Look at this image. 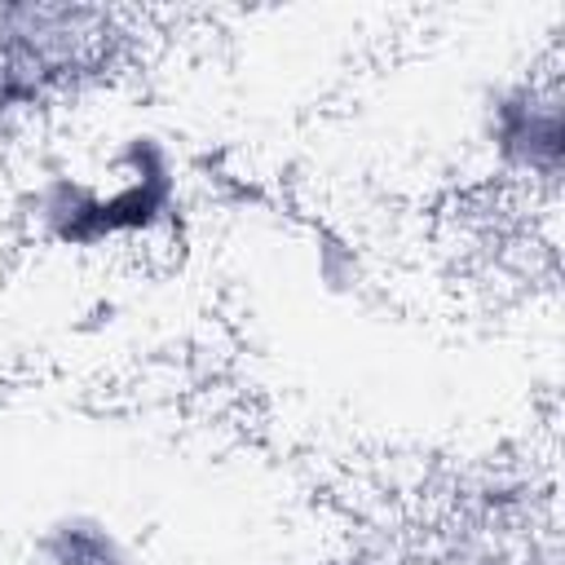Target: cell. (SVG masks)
I'll return each mask as SVG.
<instances>
[{"label":"cell","mask_w":565,"mask_h":565,"mask_svg":"<svg viewBox=\"0 0 565 565\" xmlns=\"http://www.w3.org/2000/svg\"><path fill=\"white\" fill-rule=\"evenodd\" d=\"M18 565H141L132 539L102 512L66 508L31 530Z\"/></svg>","instance_id":"4"},{"label":"cell","mask_w":565,"mask_h":565,"mask_svg":"<svg viewBox=\"0 0 565 565\" xmlns=\"http://www.w3.org/2000/svg\"><path fill=\"white\" fill-rule=\"evenodd\" d=\"M481 141L503 177L556 190L565 163V93L556 75H516L486 93Z\"/></svg>","instance_id":"3"},{"label":"cell","mask_w":565,"mask_h":565,"mask_svg":"<svg viewBox=\"0 0 565 565\" xmlns=\"http://www.w3.org/2000/svg\"><path fill=\"white\" fill-rule=\"evenodd\" d=\"M115 13L84 4H0V115L93 75L115 40Z\"/></svg>","instance_id":"2"},{"label":"cell","mask_w":565,"mask_h":565,"mask_svg":"<svg viewBox=\"0 0 565 565\" xmlns=\"http://www.w3.org/2000/svg\"><path fill=\"white\" fill-rule=\"evenodd\" d=\"M181 207L172 150L132 132L119 141L102 172H53L31 194V225L44 243L66 252H102L141 243L163 230Z\"/></svg>","instance_id":"1"}]
</instances>
